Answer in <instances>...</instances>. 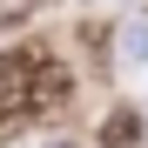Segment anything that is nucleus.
Wrapping results in <instances>:
<instances>
[{
    "label": "nucleus",
    "mask_w": 148,
    "mask_h": 148,
    "mask_svg": "<svg viewBox=\"0 0 148 148\" xmlns=\"http://www.w3.org/2000/svg\"><path fill=\"white\" fill-rule=\"evenodd\" d=\"M121 67H148V20L121 27Z\"/></svg>",
    "instance_id": "2"
},
{
    "label": "nucleus",
    "mask_w": 148,
    "mask_h": 148,
    "mask_svg": "<svg viewBox=\"0 0 148 148\" xmlns=\"http://www.w3.org/2000/svg\"><path fill=\"white\" fill-rule=\"evenodd\" d=\"M40 47H14V54H0V135H14L20 121H34V88H40Z\"/></svg>",
    "instance_id": "1"
},
{
    "label": "nucleus",
    "mask_w": 148,
    "mask_h": 148,
    "mask_svg": "<svg viewBox=\"0 0 148 148\" xmlns=\"http://www.w3.org/2000/svg\"><path fill=\"white\" fill-rule=\"evenodd\" d=\"M47 148H81V141H67V135H61V141H47Z\"/></svg>",
    "instance_id": "3"
}]
</instances>
